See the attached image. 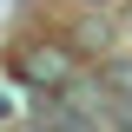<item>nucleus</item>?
<instances>
[{"label": "nucleus", "mask_w": 132, "mask_h": 132, "mask_svg": "<svg viewBox=\"0 0 132 132\" xmlns=\"http://www.w3.org/2000/svg\"><path fill=\"white\" fill-rule=\"evenodd\" d=\"M99 86H106L112 99L132 106V60H106V66H99Z\"/></svg>", "instance_id": "obj_1"}, {"label": "nucleus", "mask_w": 132, "mask_h": 132, "mask_svg": "<svg viewBox=\"0 0 132 132\" xmlns=\"http://www.w3.org/2000/svg\"><path fill=\"white\" fill-rule=\"evenodd\" d=\"M27 79H66V60L46 53V60H27Z\"/></svg>", "instance_id": "obj_2"}, {"label": "nucleus", "mask_w": 132, "mask_h": 132, "mask_svg": "<svg viewBox=\"0 0 132 132\" xmlns=\"http://www.w3.org/2000/svg\"><path fill=\"white\" fill-rule=\"evenodd\" d=\"M86 7H126V0H86Z\"/></svg>", "instance_id": "obj_3"}]
</instances>
